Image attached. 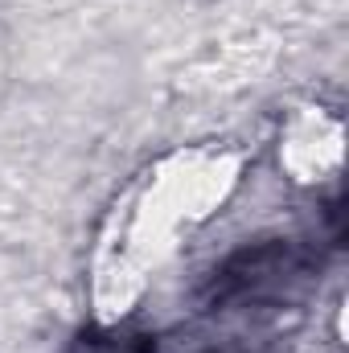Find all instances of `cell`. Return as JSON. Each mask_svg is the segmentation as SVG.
<instances>
[{
	"mask_svg": "<svg viewBox=\"0 0 349 353\" xmlns=\"http://www.w3.org/2000/svg\"><path fill=\"white\" fill-rule=\"evenodd\" d=\"M292 271V243H255V247H243L235 251L226 263L210 275V288H206V300L210 304H235L251 292H259L267 283H275L279 275Z\"/></svg>",
	"mask_w": 349,
	"mask_h": 353,
	"instance_id": "obj_1",
	"label": "cell"
}]
</instances>
